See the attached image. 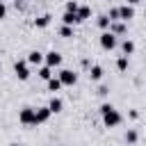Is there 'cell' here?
Listing matches in <instances>:
<instances>
[{"instance_id": "cell-1", "label": "cell", "mask_w": 146, "mask_h": 146, "mask_svg": "<svg viewBox=\"0 0 146 146\" xmlns=\"http://www.w3.org/2000/svg\"><path fill=\"white\" fill-rule=\"evenodd\" d=\"M100 116H103L105 128H116V125H121V121H123L121 112H119L112 103H103V105H100Z\"/></svg>"}, {"instance_id": "cell-2", "label": "cell", "mask_w": 146, "mask_h": 146, "mask_svg": "<svg viewBox=\"0 0 146 146\" xmlns=\"http://www.w3.org/2000/svg\"><path fill=\"white\" fill-rule=\"evenodd\" d=\"M98 43H100V48H103V50H107V52H110V50H114V48L119 46V39H116V34H112L110 30H105V32L98 36Z\"/></svg>"}, {"instance_id": "cell-3", "label": "cell", "mask_w": 146, "mask_h": 146, "mask_svg": "<svg viewBox=\"0 0 146 146\" xmlns=\"http://www.w3.org/2000/svg\"><path fill=\"white\" fill-rule=\"evenodd\" d=\"M18 121L23 123V125H36V110L34 107H21V112H18Z\"/></svg>"}, {"instance_id": "cell-4", "label": "cell", "mask_w": 146, "mask_h": 146, "mask_svg": "<svg viewBox=\"0 0 146 146\" xmlns=\"http://www.w3.org/2000/svg\"><path fill=\"white\" fill-rule=\"evenodd\" d=\"M57 78L62 80V84H64V87H73V84L78 82V73H75V71H71V68H62V71L57 73Z\"/></svg>"}, {"instance_id": "cell-5", "label": "cell", "mask_w": 146, "mask_h": 146, "mask_svg": "<svg viewBox=\"0 0 146 146\" xmlns=\"http://www.w3.org/2000/svg\"><path fill=\"white\" fill-rule=\"evenodd\" d=\"M14 73H16V78H18L21 82H25V80H30V66H27V62H23V59H18V62L14 64Z\"/></svg>"}, {"instance_id": "cell-6", "label": "cell", "mask_w": 146, "mask_h": 146, "mask_svg": "<svg viewBox=\"0 0 146 146\" xmlns=\"http://www.w3.org/2000/svg\"><path fill=\"white\" fill-rule=\"evenodd\" d=\"M43 62H46V52H41V50H30V52H27V64L41 66Z\"/></svg>"}, {"instance_id": "cell-7", "label": "cell", "mask_w": 146, "mask_h": 146, "mask_svg": "<svg viewBox=\"0 0 146 146\" xmlns=\"http://www.w3.org/2000/svg\"><path fill=\"white\" fill-rule=\"evenodd\" d=\"M43 64H48L50 68H57V66H62V55L57 52V50H48L46 52V62Z\"/></svg>"}, {"instance_id": "cell-8", "label": "cell", "mask_w": 146, "mask_h": 146, "mask_svg": "<svg viewBox=\"0 0 146 146\" xmlns=\"http://www.w3.org/2000/svg\"><path fill=\"white\" fill-rule=\"evenodd\" d=\"M119 14H121V21L128 23L130 18H135V5H128V2L121 5V7H119Z\"/></svg>"}, {"instance_id": "cell-9", "label": "cell", "mask_w": 146, "mask_h": 146, "mask_svg": "<svg viewBox=\"0 0 146 146\" xmlns=\"http://www.w3.org/2000/svg\"><path fill=\"white\" fill-rule=\"evenodd\" d=\"M103 75H105V71H103L100 64H91V66H89V80L98 82V80H103Z\"/></svg>"}, {"instance_id": "cell-10", "label": "cell", "mask_w": 146, "mask_h": 146, "mask_svg": "<svg viewBox=\"0 0 146 146\" xmlns=\"http://www.w3.org/2000/svg\"><path fill=\"white\" fill-rule=\"evenodd\" d=\"M50 116H52V112H50V107H48V105L36 107V125H39V123H46Z\"/></svg>"}, {"instance_id": "cell-11", "label": "cell", "mask_w": 146, "mask_h": 146, "mask_svg": "<svg viewBox=\"0 0 146 146\" xmlns=\"http://www.w3.org/2000/svg\"><path fill=\"white\" fill-rule=\"evenodd\" d=\"M62 23H64V25H78V23H82V21H80L78 11H64V16H62Z\"/></svg>"}, {"instance_id": "cell-12", "label": "cell", "mask_w": 146, "mask_h": 146, "mask_svg": "<svg viewBox=\"0 0 146 146\" xmlns=\"http://www.w3.org/2000/svg\"><path fill=\"white\" fill-rule=\"evenodd\" d=\"M135 48H137V46H135L132 39H123V41H121V55H128V57H130V55H135Z\"/></svg>"}, {"instance_id": "cell-13", "label": "cell", "mask_w": 146, "mask_h": 146, "mask_svg": "<svg viewBox=\"0 0 146 146\" xmlns=\"http://www.w3.org/2000/svg\"><path fill=\"white\" fill-rule=\"evenodd\" d=\"M48 107H50V112H52V114H59V112L64 110V100H62V98H57V96H52V98L48 100Z\"/></svg>"}, {"instance_id": "cell-14", "label": "cell", "mask_w": 146, "mask_h": 146, "mask_svg": "<svg viewBox=\"0 0 146 146\" xmlns=\"http://www.w3.org/2000/svg\"><path fill=\"white\" fill-rule=\"evenodd\" d=\"M50 21H52V16H50V14H41L39 18H34V27H36V30H43V27H48V25H50Z\"/></svg>"}, {"instance_id": "cell-15", "label": "cell", "mask_w": 146, "mask_h": 146, "mask_svg": "<svg viewBox=\"0 0 146 146\" xmlns=\"http://www.w3.org/2000/svg\"><path fill=\"white\" fill-rule=\"evenodd\" d=\"M110 32H112V34H116V36L125 34V23H123V21H112V25H110Z\"/></svg>"}, {"instance_id": "cell-16", "label": "cell", "mask_w": 146, "mask_h": 146, "mask_svg": "<svg viewBox=\"0 0 146 146\" xmlns=\"http://www.w3.org/2000/svg\"><path fill=\"white\" fill-rule=\"evenodd\" d=\"M128 66H130L128 55H119V57H116V71H119V73H125V71H128Z\"/></svg>"}, {"instance_id": "cell-17", "label": "cell", "mask_w": 146, "mask_h": 146, "mask_svg": "<svg viewBox=\"0 0 146 146\" xmlns=\"http://www.w3.org/2000/svg\"><path fill=\"white\" fill-rule=\"evenodd\" d=\"M36 75H39L41 80H46V82H48V80L52 78V68H50L48 64H41V66H39V71H36Z\"/></svg>"}, {"instance_id": "cell-18", "label": "cell", "mask_w": 146, "mask_h": 146, "mask_svg": "<svg viewBox=\"0 0 146 146\" xmlns=\"http://www.w3.org/2000/svg\"><path fill=\"white\" fill-rule=\"evenodd\" d=\"M96 23H98V27H100L103 32H105V30H110V25H112V21H110V16H107V14H100Z\"/></svg>"}, {"instance_id": "cell-19", "label": "cell", "mask_w": 146, "mask_h": 146, "mask_svg": "<svg viewBox=\"0 0 146 146\" xmlns=\"http://www.w3.org/2000/svg\"><path fill=\"white\" fill-rule=\"evenodd\" d=\"M46 84H48V91H59V89L64 87V84H62V80H59V78H55V75H52Z\"/></svg>"}, {"instance_id": "cell-20", "label": "cell", "mask_w": 146, "mask_h": 146, "mask_svg": "<svg viewBox=\"0 0 146 146\" xmlns=\"http://www.w3.org/2000/svg\"><path fill=\"white\" fill-rule=\"evenodd\" d=\"M78 16H80V21H87V18H91V7H87V5H80V9H78Z\"/></svg>"}, {"instance_id": "cell-21", "label": "cell", "mask_w": 146, "mask_h": 146, "mask_svg": "<svg viewBox=\"0 0 146 146\" xmlns=\"http://www.w3.org/2000/svg\"><path fill=\"white\" fill-rule=\"evenodd\" d=\"M137 139H139L137 130H135V128H130V130L125 132V144H137Z\"/></svg>"}, {"instance_id": "cell-22", "label": "cell", "mask_w": 146, "mask_h": 146, "mask_svg": "<svg viewBox=\"0 0 146 146\" xmlns=\"http://www.w3.org/2000/svg\"><path fill=\"white\" fill-rule=\"evenodd\" d=\"M59 36L71 39V36H73V25H62V27H59Z\"/></svg>"}, {"instance_id": "cell-23", "label": "cell", "mask_w": 146, "mask_h": 146, "mask_svg": "<svg viewBox=\"0 0 146 146\" xmlns=\"http://www.w3.org/2000/svg\"><path fill=\"white\" fill-rule=\"evenodd\" d=\"M107 16H110V21H121V14H119V7H110V11H107Z\"/></svg>"}, {"instance_id": "cell-24", "label": "cell", "mask_w": 146, "mask_h": 146, "mask_svg": "<svg viewBox=\"0 0 146 146\" xmlns=\"http://www.w3.org/2000/svg\"><path fill=\"white\" fill-rule=\"evenodd\" d=\"M78 9H80V5L75 0H66V11H78Z\"/></svg>"}, {"instance_id": "cell-25", "label": "cell", "mask_w": 146, "mask_h": 146, "mask_svg": "<svg viewBox=\"0 0 146 146\" xmlns=\"http://www.w3.org/2000/svg\"><path fill=\"white\" fill-rule=\"evenodd\" d=\"M5 16H7V5H5V2L0 0V21H2Z\"/></svg>"}, {"instance_id": "cell-26", "label": "cell", "mask_w": 146, "mask_h": 146, "mask_svg": "<svg viewBox=\"0 0 146 146\" xmlns=\"http://www.w3.org/2000/svg\"><path fill=\"white\" fill-rule=\"evenodd\" d=\"M128 116H130V119H139V112H137V110H130Z\"/></svg>"}, {"instance_id": "cell-27", "label": "cell", "mask_w": 146, "mask_h": 146, "mask_svg": "<svg viewBox=\"0 0 146 146\" xmlns=\"http://www.w3.org/2000/svg\"><path fill=\"white\" fill-rule=\"evenodd\" d=\"M107 91H110L107 87H100V89H98V94H100V96H107Z\"/></svg>"}, {"instance_id": "cell-28", "label": "cell", "mask_w": 146, "mask_h": 146, "mask_svg": "<svg viewBox=\"0 0 146 146\" xmlns=\"http://www.w3.org/2000/svg\"><path fill=\"white\" fill-rule=\"evenodd\" d=\"M137 2H141V0H128V5H137Z\"/></svg>"}, {"instance_id": "cell-29", "label": "cell", "mask_w": 146, "mask_h": 146, "mask_svg": "<svg viewBox=\"0 0 146 146\" xmlns=\"http://www.w3.org/2000/svg\"><path fill=\"white\" fill-rule=\"evenodd\" d=\"M9 146H21V144H16V141H14V144H9Z\"/></svg>"}, {"instance_id": "cell-30", "label": "cell", "mask_w": 146, "mask_h": 146, "mask_svg": "<svg viewBox=\"0 0 146 146\" xmlns=\"http://www.w3.org/2000/svg\"><path fill=\"white\" fill-rule=\"evenodd\" d=\"M0 68H2V62H0Z\"/></svg>"}, {"instance_id": "cell-31", "label": "cell", "mask_w": 146, "mask_h": 146, "mask_svg": "<svg viewBox=\"0 0 146 146\" xmlns=\"http://www.w3.org/2000/svg\"><path fill=\"white\" fill-rule=\"evenodd\" d=\"M110 2H112V0H110Z\"/></svg>"}]
</instances>
